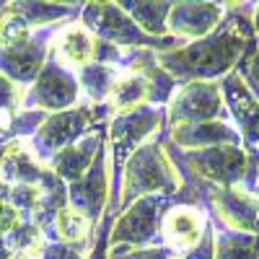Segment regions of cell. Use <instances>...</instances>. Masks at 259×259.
Returning a JSON list of instances; mask_svg holds the SVG:
<instances>
[{
    "label": "cell",
    "instance_id": "cell-1",
    "mask_svg": "<svg viewBox=\"0 0 259 259\" xmlns=\"http://www.w3.org/2000/svg\"><path fill=\"white\" fill-rule=\"evenodd\" d=\"M256 3L226 6V18L207 36L197 41H187L174 52L156 55V62L174 78L177 83L207 80L218 83L228 73L239 68V62L256 50L254 39V16Z\"/></svg>",
    "mask_w": 259,
    "mask_h": 259
},
{
    "label": "cell",
    "instance_id": "cell-2",
    "mask_svg": "<svg viewBox=\"0 0 259 259\" xmlns=\"http://www.w3.org/2000/svg\"><path fill=\"white\" fill-rule=\"evenodd\" d=\"M163 133L166 130L145 140L127 158L124 171H122L119 212L130 207L138 197H145V194H168V197H174L182 189V177L163 148Z\"/></svg>",
    "mask_w": 259,
    "mask_h": 259
},
{
    "label": "cell",
    "instance_id": "cell-3",
    "mask_svg": "<svg viewBox=\"0 0 259 259\" xmlns=\"http://www.w3.org/2000/svg\"><path fill=\"white\" fill-rule=\"evenodd\" d=\"M78 21L96 39L109 41V45H114L122 52L150 50L156 55H163V52H174L187 45V41L177 36H148L117 3H85L80 6Z\"/></svg>",
    "mask_w": 259,
    "mask_h": 259
},
{
    "label": "cell",
    "instance_id": "cell-4",
    "mask_svg": "<svg viewBox=\"0 0 259 259\" xmlns=\"http://www.w3.org/2000/svg\"><path fill=\"white\" fill-rule=\"evenodd\" d=\"M109 119H112L109 104H78L73 109L47 114L45 124L36 130V135L29 140V145L34 156L47 166V161L55 153L78 143L89 133H96L99 127L109 124Z\"/></svg>",
    "mask_w": 259,
    "mask_h": 259
},
{
    "label": "cell",
    "instance_id": "cell-5",
    "mask_svg": "<svg viewBox=\"0 0 259 259\" xmlns=\"http://www.w3.org/2000/svg\"><path fill=\"white\" fill-rule=\"evenodd\" d=\"M187 202L182 189L168 197V194H145L138 197L130 207H124L112 226L109 241L114 244H127V246H161V221L171 205Z\"/></svg>",
    "mask_w": 259,
    "mask_h": 259
},
{
    "label": "cell",
    "instance_id": "cell-6",
    "mask_svg": "<svg viewBox=\"0 0 259 259\" xmlns=\"http://www.w3.org/2000/svg\"><path fill=\"white\" fill-rule=\"evenodd\" d=\"M200 122H231L221 94V80L179 83L171 101L166 104V130L179 124H200Z\"/></svg>",
    "mask_w": 259,
    "mask_h": 259
},
{
    "label": "cell",
    "instance_id": "cell-7",
    "mask_svg": "<svg viewBox=\"0 0 259 259\" xmlns=\"http://www.w3.org/2000/svg\"><path fill=\"white\" fill-rule=\"evenodd\" d=\"M179 158L200 182L212 184V187H239L254 163V158H249L246 150L239 145L179 150Z\"/></svg>",
    "mask_w": 259,
    "mask_h": 259
},
{
    "label": "cell",
    "instance_id": "cell-8",
    "mask_svg": "<svg viewBox=\"0 0 259 259\" xmlns=\"http://www.w3.org/2000/svg\"><path fill=\"white\" fill-rule=\"evenodd\" d=\"M80 104V85L70 68L57 62L50 52L45 68L39 70L36 80L24 91L21 109H39V112H65Z\"/></svg>",
    "mask_w": 259,
    "mask_h": 259
},
{
    "label": "cell",
    "instance_id": "cell-9",
    "mask_svg": "<svg viewBox=\"0 0 259 259\" xmlns=\"http://www.w3.org/2000/svg\"><path fill=\"white\" fill-rule=\"evenodd\" d=\"M202 207L210 223L231 231L259 233V205L244 187H212L202 182Z\"/></svg>",
    "mask_w": 259,
    "mask_h": 259
},
{
    "label": "cell",
    "instance_id": "cell-10",
    "mask_svg": "<svg viewBox=\"0 0 259 259\" xmlns=\"http://www.w3.org/2000/svg\"><path fill=\"white\" fill-rule=\"evenodd\" d=\"M57 29L60 24L47 26V29H34V34L26 41H21V45L0 47V75L21 85V89H29L52 52V39Z\"/></svg>",
    "mask_w": 259,
    "mask_h": 259
},
{
    "label": "cell",
    "instance_id": "cell-11",
    "mask_svg": "<svg viewBox=\"0 0 259 259\" xmlns=\"http://www.w3.org/2000/svg\"><path fill=\"white\" fill-rule=\"evenodd\" d=\"M221 94L228 117L241 135V148L246 150L249 158L259 161V101L249 94V89L236 70L221 80Z\"/></svg>",
    "mask_w": 259,
    "mask_h": 259
},
{
    "label": "cell",
    "instance_id": "cell-12",
    "mask_svg": "<svg viewBox=\"0 0 259 259\" xmlns=\"http://www.w3.org/2000/svg\"><path fill=\"white\" fill-rule=\"evenodd\" d=\"M207 223L210 221L205 207L189 205V202L171 205L161 221V246L174 256H187L202 241Z\"/></svg>",
    "mask_w": 259,
    "mask_h": 259
},
{
    "label": "cell",
    "instance_id": "cell-13",
    "mask_svg": "<svg viewBox=\"0 0 259 259\" xmlns=\"http://www.w3.org/2000/svg\"><path fill=\"white\" fill-rule=\"evenodd\" d=\"M106 202H109V150L104 145L89 171L78 182L68 184V205L80 210L96 226L106 212Z\"/></svg>",
    "mask_w": 259,
    "mask_h": 259
},
{
    "label": "cell",
    "instance_id": "cell-14",
    "mask_svg": "<svg viewBox=\"0 0 259 259\" xmlns=\"http://www.w3.org/2000/svg\"><path fill=\"white\" fill-rule=\"evenodd\" d=\"M226 18L223 3H174L166 18L168 36L182 41H197L207 36Z\"/></svg>",
    "mask_w": 259,
    "mask_h": 259
},
{
    "label": "cell",
    "instance_id": "cell-15",
    "mask_svg": "<svg viewBox=\"0 0 259 259\" xmlns=\"http://www.w3.org/2000/svg\"><path fill=\"white\" fill-rule=\"evenodd\" d=\"M104 145H106V124L99 127L96 133H89L85 138H80L78 143L62 148L60 153H55L47 161V168L57 179H62L65 184H73L89 171V166L94 163L96 153Z\"/></svg>",
    "mask_w": 259,
    "mask_h": 259
},
{
    "label": "cell",
    "instance_id": "cell-16",
    "mask_svg": "<svg viewBox=\"0 0 259 259\" xmlns=\"http://www.w3.org/2000/svg\"><path fill=\"white\" fill-rule=\"evenodd\" d=\"M94 50H96V36L78 18L60 24L52 39V57L62 62L65 68H70L73 73L94 62Z\"/></svg>",
    "mask_w": 259,
    "mask_h": 259
},
{
    "label": "cell",
    "instance_id": "cell-17",
    "mask_svg": "<svg viewBox=\"0 0 259 259\" xmlns=\"http://www.w3.org/2000/svg\"><path fill=\"white\" fill-rule=\"evenodd\" d=\"M168 140L179 150H202L212 145H239L241 135L233 122H200V124H179L166 130Z\"/></svg>",
    "mask_w": 259,
    "mask_h": 259
},
{
    "label": "cell",
    "instance_id": "cell-18",
    "mask_svg": "<svg viewBox=\"0 0 259 259\" xmlns=\"http://www.w3.org/2000/svg\"><path fill=\"white\" fill-rule=\"evenodd\" d=\"M45 168L47 166L34 156L29 140H11L6 145L3 163H0V179L6 184H34V187H39Z\"/></svg>",
    "mask_w": 259,
    "mask_h": 259
},
{
    "label": "cell",
    "instance_id": "cell-19",
    "mask_svg": "<svg viewBox=\"0 0 259 259\" xmlns=\"http://www.w3.org/2000/svg\"><path fill=\"white\" fill-rule=\"evenodd\" d=\"M39 205L31 215V221L36 223V228L45 233V239L50 236L52 226H55V218L60 215V210L68 207V184L62 179H57L50 168H45L41 174V182H39Z\"/></svg>",
    "mask_w": 259,
    "mask_h": 259
},
{
    "label": "cell",
    "instance_id": "cell-20",
    "mask_svg": "<svg viewBox=\"0 0 259 259\" xmlns=\"http://www.w3.org/2000/svg\"><path fill=\"white\" fill-rule=\"evenodd\" d=\"M106 104H109V109H112V117L117 112H127V109H135V106L150 104V83H148L145 73L135 70V68L119 70V78H117L112 96Z\"/></svg>",
    "mask_w": 259,
    "mask_h": 259
},
{
    "label": "cell",
    "instance_id": "cell-21",
    "mask_svg": "<svg viewBox=\"0 0 259 259\" xmlns=\"http://www.w3.org/2000/svg\"><path fill=\"white\" fill-rule=\"evenodd\" d=\"M80 85V104H106L112 96V89L119 78V68L114 65L91 62L75 73Z\"/></svg>",
    "mask_w": 259,
    "mask_h": 259
},
{
    "label": "cell",
    "instance_id": "cell-22",
    "mask_svg": "<svg viewBox=\"0 0 259 259\" xmlns=\"http://www.w3.org/2000/svg\"><path fill=\"white\" fill-rule=\"evenodd\" d=\"M16 16H21L31 29H47L65 21H75L80 16V6L70 3H8Z\"/></svg>",
    "mask_w": 259,
    "mask_h": 259
},
{
    "label": "cell",
    "instance_id": "cell-23",
    "mask_svg": "<svg viewBox=\"0 0 259 259\" xmlns=\"http://www.w3.org/2000/svg\"><path fill=\"white\" fill-rule=\"evenodd\" d=\"M215 233V259H259V233L231 231L210 223Z\"/></svg>",
    "mask_w": 259,
    "mask_h": 259
},
{
    "label": "cell",
    "instance_id": "cell-24",
    "mask_svg": "<svg viewBox=\"0 0 259 259\" xmlns=\"http://www.w3.org/2000/svg\"><path fill=\"white\" fill-rule=\"evenodd\" d=\"M148 36H168L166 18L174 3H138V0H122L117 3Z\"/></svg>",
    "mask_w": 259,
    "mask_h": 259
},
{
    "label": "cell",
    "instance_id": "cell-25",
    "mask_svg": "<svg viewBox=\"0 0 259 259\" xmlns=\"http://www.w3.org/2000/svg\"><path fill=\"white\" fill-rule=\"evenodd\" d=\"M94 223L85 218V215L75 207H65L60 210V215L55 218V226L50 231V236L45 241H68V244H75V241H89L94 239Z\"/></svg>",
    "mask_w": 259,
    "mask_h": 259
},
{
    "label": "cell",
    "instance_id": "cell-26",
    "mask_svg": "<svg viewBox=\"0 0 259 259\" xmlns=\"http://www.w3.org/2000/svg\"><path fill=\"white\" fill-rule=\"evenodd\" d=\"M31 34H34V29H31L21 16H16V13L11 11V6L0 13V47L21 45V41H26Z\"/></svg>",
    "mask_w": 259,
    "mask_h": 259
},
{
    "label": "cell",
    "instance_id": "cell-27",
    "mask_svg": "<svg viewBox=\"0 0 259 259\" xmlns=\"http://www.w3.org/2000/svg\"><path fill=\"white\" fill-rule=\"evenodd\" d=\"M45 119H47V112L18 109L11 122V140H31L36 135V130L45 124Z\"/></svg>",
    "mask_w": 259,
    "mask_h": 259
},
{
    "label": "cell",
    "instance_id": "cell-28",
    "mask_svg": "<svg viewBox=\"0 0 259 259\" xmlns=\"http://www.w3.org/2000/svg\"><path fill=\"white\" fill-rule=\"evenodd\" d=\"M94 246V239L89 241H75V244H68V241H45L39 251V259H85Z\"/></svg>",
    "mask_w": 259,
    "mask_h": 259
},
{
    "label": "cell",
    "instance_id": "cell-29",
    "mask_svg": "<svg viewBox=\"0 0 259 259\" xmlns=\"http://www.w3.org/2000/svg\"><path fill=\"white\" fill-rule=\"evenodd\" d=\"M39 194L41 189L34 187V184H11L8 189V202L24 215V218H31L36 205H39Z\"/></svg>",
    "mask_w": 259,
    "mask_h": 259
},
{
    "label": "cell",
    "instance_id": "cell-30",
    "mask_svg": "<svg viewBox=\"0 0 259 259\" xmlns=\"http://www.w3.org/2000/svg\"><path fill=\"white\" fill-rule=\"evenodd\" d=\"M109 259H171V254L163 246H127L114 244L109 249Z\"/></svg>",
    "mask_w": 259,
    "mask_h": 259
},
{
    "label": "cell",
    "instance_id": "cell-31",
    "mask_svg": "<svg viewBox=\"0 0 259 259\" xmlns=\"http://www.w3.org/2000/svg\"><path fill=\"white\" fill-rule=\"evenodd\" d=\"M236 73H239V78L244 80V85L249 89V94L259 101V47L239 62Z\"/></svg>",
    "mask_w": 259,
    "mask_h": 259
},
{
    "label": "cell",
    "instance_id": "cell-32",
    "mask_svg": "<svg viewBox=\"0 0 259 259\" xmlns=\"http://www.w3.org/2000/svg\"><path fill=\"white\" fill-rule=\"evenodd\" d=\"M24 91L26 89H21V85L0 75V112H18L21 101H24Z\"/></svg>",
    "mask_w": 259,
    "mask_h": 259
},
{
    "label": "cell",
    "instance_id": "cell-33",
    "mask_svg": "<svg viewBox=\"0 0 259 259\" xmlns=\"http://www.w3.org/2000/svg\"><path fill=\"white\" fill-rule=\"evenodd\" d=\"M184 259H215V233H212V226L207 223L205 233H202V241L194 246Z\"/></svg>",
    "mask_w": 259,
    "mask_h": 259
},
{
    "label": "cell",
    "instance_id": "cell-34",
    "mask_svg": "<svg viewBox=\"0 0 259 259\" xmlns=\"http://www.w3.org/2000/svg\"><path fill=\"white\" fill-rule=\"evenodd\" d=\"M251 26H254V39H256V47H259V3L254 6V16H251Z\"/></svg>",
    "mask_w": 259,
    "mask_h": 259
},
{
    "label": "cell",
    "instance_id": "cell-35",
    "mask_svg": "<svg viewBox=\"0 0 259 259\" xmlns=\"http://www.w3.org/2000/svg\"><path fill=\"white\" fill-rule=\"evenodd\" d=\"M11 140H3V138H0V163H3V153H6V145H8Z\"/></svg>",
    "mask_w": 259,
    "mask_h": 259
},
{
    "label": "cell",
    "instance_id": "cell-36",
    "mask_svg": "<svg viewBox=\"0 0 259 259\" xmlns=\"http://www.w3.org/2000/svg\"><path fill=\"white\" fill-rule=\"evenodd\" d=\"M254 197H256V205H259V187L254 189Z\"/></svg>",
    "mask_w": 259,
    "mask_h": 259
},
{
    "label": "cell",
    "instance_id": "cell-37",
    "mask_svg": "<svg viewBox=\"0 0 259 259\" xmlns=\"http://www.w3.org/2000/svg\"><path fill=\"white\" fill-rule=\"evenodd\" d=\"M0 13H3V11H0Z\"/></svg>",
    "mask_w": 259,
    "mask_h": 259
}]
</instances>
